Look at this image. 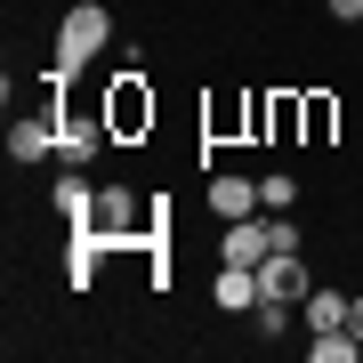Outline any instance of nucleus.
Listing matches in <instances>:
<instances>
[{
  "mask_svg": "<svg viewBox=\"0 0 363 363\" xmlns=\"http://www.w3.org/2000/svg\"><path fill=\"white\" fill-rule=\"evenodd\" d=\"M105 40H113V16H105L97 9V0H81V9L65 16V25H57V57H49V73H81V65H89V57L105 49Z\"/></svg>",
  "mask_w": 363,
  "mask_h": 363,
  "instance_id": "1",
  "label": "nucleus"
},
{
  "mask_svg": "<svg viewBox=\"0 0 363 363\" xmlns=\"http://www.w3.org/2000/svg\"><path fill=\"white\" fill-rule=\"evenodd\" d=\"M57 121H65V145H57V162H65V169H81L89 154H105V145H113V121H105V105L65 97V105H57Z\"/></svg>",
  "mask_w": 363,
  "mask_h": 363,
  "instance_id": "2",
  "label": "nucleus"
},
{
  "mask_svg": "<svg viewBox=\"0 0 363 363\" xmlns=\"http://www.w3.org/2000/svg\"><path fill=\"white\" fill-rule=\"evenodd\" d=\"M105 121H113V138H145L154 130V89H145V65H130L105 89Z\"/></svg>",
  "mask_w": 363,
  "mask_h": 363,
  "instance_id": "3",
  "label": "nucleus"
},
{
  "mask_svg": "<svg viewBox=\"0 0 363 363\" xmlns=\"http://www.w3.org/2000/svg\"><path fill=\"white\" fill-rule=\"evenodd\" d=\"M57 145H65V121H57V113H16L9 121V154L16 162H49Z\"/></svg>",
  "mask_w": 363,
  "mask_h": 363,
  "instance_id": "4",
  "label": "nucleus"
},
{
  "mask_svg": "<svg viewBox=\"0 0 363 363\" xmlns=\"http://www.w3.org/2000/svg\"><path fill=\"white\" fill-rule=\"evenodd\" d=\"M307 291H315V274L298 267V250H274V259L259 267V298H291V307H307Z\"/></svg>",
  "mask_w": 363,
  "mask_h": 363,
  "instance_id": "5",
  "label": "nucleus"
},
{
  "mask_svg": "<svg viewBox=\"0 0 363 363\" xmlns=\"http://www.w3.org/2000/svg\"><path fill=\"white\" fill-rule=\"evenodd\" d=\"M89 226L105 234V242H130V234H138V194H130V186H97V218Z\"/></svg>",
  "mask_w": 363,
  "mask_h": 363,
  "instance_id": "6",
  "label": "nucleus"
},
{
  "mask_svg": "<svg viewBox=\"0 0 363 363\" xmlns=\"http://www.w3.org/2000/svg\"><path fill=\"white\" fill-rule=\"evenodd\" d=\"M210 298H218L226 315H250L259 307V267H218L210 274Z\"/></svg>",
  "mask_w": 363,
  "mask_h": 363,
  "instance_id": "7",
  "label": "nucleus"
},
{
  "mask_svg": "<svg viewBox=\"0 0 363 363\" xmlns=\"http://www.w3.org/2000/svg\"><path fill=\"white\" fill-rule=\"evenodd\" d=\"M210 210H218V218L234 226V218H250V210H259V178H210Z\"/></svg>",
  "mask_w": 363,
  "mask_h": 363,
  "instance_id": "8",
  "label": "nucleus"
},
{
  "mask_svg": "<svg viewBox=\"0 0 363 363\" xmlns=\"http://www.w3.org/2000/svg\"><path fill=\"white\" fill-rule=\"evenodd\" d=\"M49 210H65L73 226H89V218H97V186L81 178V169H65V178L49 186Z\"/></svg>",
  "mask_w": 363,
  "mask_h": 363,
  "instance_id": "9",
  "label": "nucleus"
},
{
  "mask_svg": "<svg viewBox=\"0 0 363 363\" xmlns=\"http://www.w3.org/2000/svg\"><path fill=\"white\" fill-rule=\"evenodd\" d=\"M97 250H105V234H97V226H73V250H65V283H73V291L97 283Z\"/></svg>",
  "mask_w": 363,
  "mask_h": 363,
  "instance_id": "10",
  "label": "nucleus"
},
{
  "mask_svg": "<svg viewBox=\"0 0 363 363\" xmlns=\"http://www.w3.org/2000/svg\"><path fill=\"white\" fill-rule=\"evenodd\" d=\"M347 307H355L347 291H323V283H315L307 291V331H347Z\"/></svg>",
  "mask_w": 363,
  "mask_h": 363,
  "instance_id": "11",
  "label": "nucleus"
},
{
  "mask_svg": "<svg viewBox=\"0 0 363 363\" xmlns=\"http://www.w3.org/2000/svg\"><path fill=\"white\" fill-rule=\"evenodd\" d=\"M331 121H339V105L315 89V97H298V130H307V145H323L331 138Z\"/></svg>",
  "mask_w": 363,
  "mask_h": 363,
  "instance_id": "12",
  "label": "nucleus"
},
{
  "mask_svg": "<svg viewBox=\"0 0 363 363\" xmlns=\"http://www.w3.org/2000/svg\"><path fill=\"white\" fill-rule=\"evenodd\" d=\"M307 355H315V363H355V355H363V339H355V331H315V339H307Z\"/></svg>",
  "mask_w": 363,
  "mask_h": 363,
  "instance_id": "13",
  "label": "nucleus"
},
{
  "mask_svg": "<svg viewBox=\"0 0 363 363\" xmlns=\"http://www.w3.org/2000/svg\"><path fill=\"white\" fill-rule=\"evenodd\" d=\"M298 202V178H291V169H267V178H259V210H291Z\"/></svg>",
  "mask_w": 363,
  "mask_h": 363,
  "instance_id": "14",
  "label": "nucleus"
},
{
  "mask_svg": "<svg viewBox=\"0 0 363 363\" xmlns=\"http://www.w3.org/2000/svg\"><path fill=\"white\" fill-rule=\"evenodd\" d=\"M250 323H259L267 339H283V331H291V298H259V307H250Z\"/></svg>",
  "mask_w": 363,
  "mask_h": 363,
  "instance_id": "15",
  "label": "nucleus"
},
{
  "mask_svg": "<svg viewBox=\"0 0 363 363\" xmlns=\"http://www.w3.org/2000/svg\"><path fill=\"white\" fill-rule=\"evenodd\" d=\"M331 16L339 25H363V0H331Z\"/></svg>",
  "mask_w": 363,
  "mask_h": 363,
  "instance_id": "16",
  "label": "nucleus"
},
{
  "mask_svg": "<svg viewBox=\"0 0 363 363\" xmlns=\"http://www.w3.org/2000/svg\"><path fill=\"white\" fill-rule=\"evenodd\" d=\"M347 331H355V339H363V298H355V307H347Z\"/></svg>",
  "mask_w": 363,
  "mask_h": 363,
  "instance_id": "17",
  "label": "nucleus"
}]
</instances>
